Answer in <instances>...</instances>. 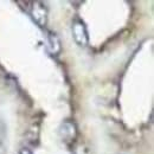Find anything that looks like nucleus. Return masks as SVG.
Returning a JSON list of instances; mask_svg holds the SVG:
<instances>
[{"mask_svg":"<svg viewBox=\"0 0 154 154\" xmlns=\"http://www.w3.org/2000/svg\"><path fill=\"white\" fill-rule=\"evenodd\" d=\"M77 126L71 120H65L59 127V136L65 143H71L77 137Z\"/></svg>","mask_w":154,"mask_h":154,"instance_id":"3","label":"nucleus"},{"mask_svg":"<svg viewBox=\"0 0 154 154\" xmlns=\"http://www.w3.org/2000/svg\"><path fill=\"white\" fill-rule=\"evenodd\" d=\"M48 48L49 51L52 55H58L62 50V45H60V40L57 37L56 33L54 32H49L48 33Z\"/></svg>","mask_w":154,"mask_h":154,"instance_id":"4","label":"nucleus"},{"mask_svg":"<svg viewBox=\"0 0 154 154\" xmlns=\"http://www.w3.org/2000/svg\"><path fill=\"white\" fill-rule=\"evenodd\" d=\"M31 6L29 7V12L31 18L37 23L40 27H44L48 23V8L42 1H31Z\"/></svg>","mask_w":154,"mask_h":154,"instance_id":"2","label":"nucleus"},{"mask_svg":"<svg viewBox=\"0 0 154 154\" xmlns=\"http://www.w3.org/2000/svg\"><path fill=\"white\" fill-rule=\"evenodd\" d=\"M71 32H72V38L75 40L78 46L85 48L89 44V35L85 24L79 19H75L71 25Z\"/></svg>","mask_w":154,"mask_h":154,"instance_id":"1","label":"nucleus"},{"mask_svg":"<svg viewBox=\"0 0 154 154\" xmlns=\"http://www.w3.org/2000/svg\"><path fill=\"white\" fill-rule=\"evenodd\" d=\"M19 154H33V153H32V151H31L30 148H27V147H23V148L20 149Z\"/></svg>","mask_w":154,"mask_h":154,"instance_id":"5","label":"nucleus"}]
</instances>
